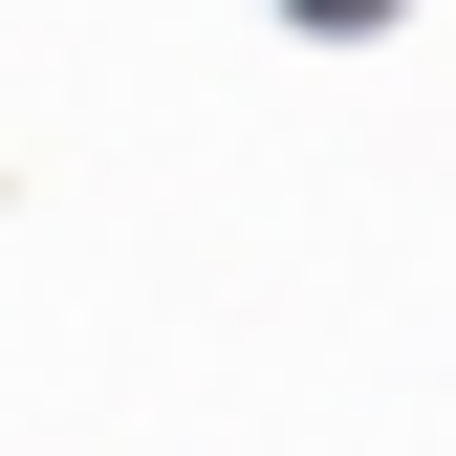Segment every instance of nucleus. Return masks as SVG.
Returning <instances> with one entry per match:
<instances>
[{
	"label": "nucleus",
	"instance_id": "nucleus-1",
	"mask_svg": "<svg viewBox=\"0 0 456 456\" xmlns=\"http://www.w3.org/2000/svg\"><path fill=\"white\" fill-rule=\"evenodd\" d=\"M282 22H305V44H370V22H391V0H282Z\"/></svg>",
	"mask_w": 456,
	"mask_h": 456
}]
</instances>
